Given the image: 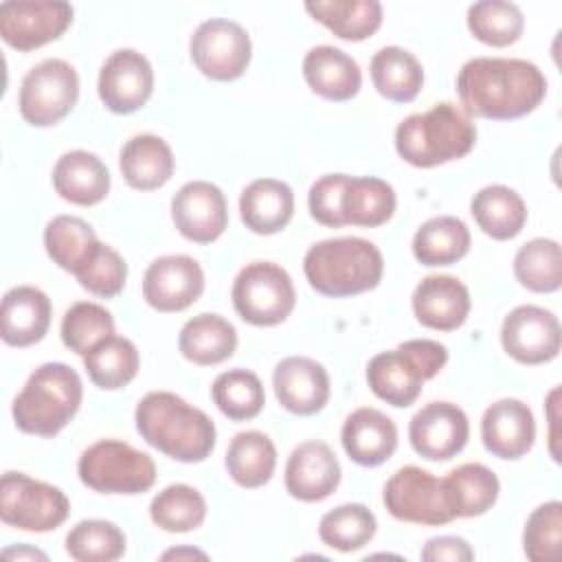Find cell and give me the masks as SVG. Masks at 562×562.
Masks as SVG:
<instances>
[{
    "mask_svg": "<svg viewBox=\"0 0 562 562\" xmlns=\"http://www.w3.org/2000/svg\"><path fill=\"white\" fill-rule=\"evenodd\" d=\"M457 94L470 119L514 121L542 103L547 77L527 59L474 57L457 72Z\"/></svg>",
    "mask_w": 562,
    "mask_h": 562,
    "instance_id": "cell-1",
    "label": "cell"
},
{
    "mask_svg": "<svg viewBox=\"0 0 562 562\" xmlns=\"http://www.w3.org/2000/svg\"><path fill=\"white\" fill-rule=\"evenodd\" d=\"M138 435L180 463H200L211 457L217 430L213 419L171 391H149L134 411Z\"/></svg>",
    "mask_w": 562,
    "mask_h": 562,
    "instance_id": "cell-2",
    "label": "cell"
},
{
    "mask_svg": "<svg viewBox=\"0 0 562 562\" xmlns=\"http://www.w3.org/2000/svg\"><path fill=\"white\" fill-rule=\"evenodd\" d=\"M476 125L454 103L441 101L426 112L400 121L395 127L397 156L419 169L459 160L472 151Z\"/></svg>",
    "mask_w": 562,
    "mask_h": 562,
    "instance_id": "cell-3",
    "label": "cell"
},
{
    "mask_svg": "<svg viewBox=\"0 0 562 562\" xmlns=\"http://www.w3.org/2000/svg\"><path fill=\"white\" fill-rule=\"evenodd\" d=\"M303 272L318 294L342 299L378 288L384 259L380 248L369 239L331 237L307 248Z\"/></svg>",
    "mask_w": 562,
    "mask_h": 562,
    "instance_id": "cell-4",
    "label": "cell"
},
{
    "mask_svg": "<svg viewBox=\"0 0 562 562\" xmlns=\"http://www.w3.org/2000/svg\"><path fill=\"white\" fill-rule=\"evenodd\" d=\"M83 397L79 373L66 362L40 364L15 395L11 413L26 435L55 437L77 415Z\"/></svg>",
    "mask_w": 562,
    "mask_h": 562,
    "instance_id": "cell-5",
    "label": "cell"
},
{
    "mask_svg": "<svg viewBox=\"0 0 562 562\" xmlns=\"http://www.w3.org/2000/svg\"><path fill=\"white\" fill-rule=\"evenodd\" d=\"M446 362V345L430 338H413L373 356L367 364V382L378 400L395 408H408L419 397L424 382L435 378Z\"/></svg>",
    "mask_w": 562,
    "mask_h": 562,
    "instance_id": "cell-6",
    "label": "cell"
},
{
    "mask_svg": "<svg viewBox=\"0 0 562 562\" xmlns=\"http://www.w3.org/2000/svg\"><path fill=\"white\" fill-rule=\"evenodd\" d=\"M79 481L99 494L136 496L154 487L156 463L121 439H99L77 461Z\"/></svg>",
    "mask_w": 562,
    "mask_h": 562,
    "instance_id": "cell-7",
    "label": "cell"
},
{
    "mask_svg": "<svg viewBox=\"0 0 562 562\" xmlns=\"http://www.w3.org/2000/svg\"><path fill=\"white\" fill-rule=\"evenodd\" d=\"M231 299L241 321L255 327H272L292 314L296 290L292 277L279 263L250 261L237 272Z\"/></svg>",
    "mask_w": 562,
    "mask_h": 562,
    "instance_id": "cell-8",
    "label": "cell"
},
{
    "mask_svg": "<svg viewBox=\"0 0 562 562\" xmlns=\"http://www.w3.org/2000/svg\"><path fill=\"white\" fill-rule=\"evenodd\" d=\"M70 514L68 496L24 472H4L0 481V518L7 527L46 533L66 522Z\"/></svg>",
    "mask_w": 562,
    "mask_h": 562,
    "instance_id": "cell-9",
    "label": "cell"
},
{
    "mask_svg": "<svg viewBox=\"0 0 562 562\" xmlns=\"http://www.w3.org/2000/svg\"><path fill=\"white\" fill-rule=\"evenodd\" d=\"M79 99V75L66 59L48 57L22 79L18 108L33 127H50L66 119Z\"/></svg>",
    "mask_w": 562,
    "mask_h": 562,
    "instance_id": "cell-10",
    "label": "cell"
},
{
    "mask_svg": "<svg viewBox=\"0 0 562 562\" xmlns=\"http://www.w3.org/2000/svg\"><path fill=\"white\" fill-rule=\"evenodd\" d=\"M189 53L195 68L213 81L239 79L252 57L248 31L235 20H204L189 40Z\"/></svg>",
    "mask_w": 562,
    "mask_h": 562,
    "instance_id": "cell-11",
    "label": "cell"
},
{
    "mask_svg": "<svg viewBox=\"0 0 562 562\" xmlns=\"http://www.w3.org/2000/svg\"><path fill=\"white\" fill-rule=\"evenodd\" d=\"M382 503L402 522L439 527L454 520L446 505L441 479L417 465H404L386 481Z\"/></svg>",
    "mask_w": 562,
    "mask_h": 562,
    "instance_id": "cell-12",
    "label": "cell"
},
{
    "mask_svg": "<svg viewBox=\"0 0 562 562\" xmlns=\"http://www.w3.org/2000/svg\"><path fill=\"white\" fill-rule=\"evenodd\" d=\"M72 13V4L64 0H7L0 4V35L11 48L26 53L61 37Z\"/></svg>",
    "mask_w": 562,
    "mask_h": 562,
    "instance_id": "cell-13",
    "label": "cell"
},
{
    "mask_svg": "<svg viewBox=\"0 0 562 562\" xmlns=\"http://www.w3.org/2000/svg\"><path fill=\"white\" fill-rule=\"evenodd\" d=\"M501 345L520 364L551 362L562 345L560 321L540 305H518L503 318Z\"/></svg>",
    "mask_w": 562,
    "mask_h": 562,
    "instance_id": "cell-14",
    "label": "cell"
},
{
    "mask_svg": "<svg viewBox=\"0 0 562 562\" xmlns=\"http://www.w3.org/2000/svg\"><path fill=\"white\" fill-rule=\"evenodd\" d=\"M204 292V270L189 255L156 257L143 277L145 303L162 314L182 312Z\"/></svg>",
    "mask_w": 562,
    "mask_h": 562,
    "instance_id": "cell-15",
    "label": "cell"
},
{
    "mask_svg": "<svg viewBox=\"0 0 562 562\" xmlns=\"http://www.w3.org/2000/svg\"><path fill=\"white\" fill-rule=\"evenodd\" d=\"M97 92L101 103L114 114L140 110L154 92V68L149 59L134 48L114 50L99 70Z\"/></svg>",
    "mask_w": 562,
    "mask_h": 562,
    "instance_id": "cell-16",
    "label": "cell"
},
{
    "mask_svg": "<svg viewBox=\"0 0 562 562\" xmlns=\"http://www.w3.org/2000/svg\"><path fill=\"white\" fill-rule=\"evenodd\" d=\"M470 437V422L463 408L452 402H428L408 424L413 450L428 461H448L457 457Z\"/></svg>",
    "mask_w": 562,
    "mask_h": 562,
    "instance_id": "cell-17",
    "label": "cell"
},
{
    "mask_svg": "<svg viewBox=\"0 0 562 562\" xmlns=\"http://www.w3.org/2000/svg\"><path fill=\"white\" fill-rule=\"evenodd\" d=\"M171 220L184 239L211 244L228 226L226 198L209 180L184 182L171 198Z\"/></svg>",
    "mask_w": 562,
    "mask_h": 562,
    "instance_id": "cell-18",
    "label": "cell"
},
{
    "mask_svg": "<svg viewBox=\"0 0 562 562\" xmlns=\"http://www.w3.org/2000/svg\"><path fill=\"white\" fill-rule=\"evenodd\" d=\"M340 463L325 441L299 443L285 463V490L303 503L325 501L340 485Z\"/></svg>",
    "mask_w": 562,
    "mask_h": 562,
    "instance_id": "cell-19",
    "label": "cell"
},
{
    "mask_svg": "<svg viewBox=\"0 0 562 562\" xmlns=\"http://www.w3.org/2000/svg\"><path fill=\"white\" fill-rule=\"evenodd\" d=\"M279 404L301 417L316 415L329 400V375L321 362L307 356L283 358L272 371Z\"/></svg>",
    "mask_w": 562,
    "mask_h": 562,
    "instance_id": "cell-20",
    "label": "cell"
},
{
    "mask_svg": "<svg viewBox=\"0 0 562 562\" xmlns=\"http://www.w3.org/2000/svg\"><path fill=\"white\" fill-rule=\"evenodd\" d=\"M481 439L487 452L498 459H520L536 441V419L531 408L516 397L490 404L481 417Z\"/></svg>",
    "mask_w": 562,
    "mask_h": 562,
    "instance_id": "cell-21",
    "label": "cell"
},
{
    "mask_svg": "<svg viewBox=\"0 0 562 562\" xmlns=\"http://www.w3.org/2000/svg\"><path fill=\"white\" fill-rule=\"evenodd\" d=\"M415 318L437 331L459 329L470 314V292L465 283L450 274L424 277L411 299Z\"/></svg>",
    "mask_w": 562,
    "mask_h": 562,
    "instance_id": "cell-22",
    "label": "cell"
},
{
    "mask_svg": "<svg viewBox=\"0 0 562 562\" xmlns=\"http://www.w3.org/2000/svg\"><path fill=\"white\" fill-rule=\"evenodd\" d=\"M340 441L353 463L375 468L393 457L397 448V426L386 413L362 406L347 415L340 430Z\"/></svg>",
    "mask_w": 562,
    "mask_h": 562,
    "instance_id": "cell-23",
    "label": "cell"
},
{
    "mask_svg": "<svg viewBox=\"0 0 562 562\" xmlns=\"http://www.w3.org/2000/svg\"><path fill=\"white\" fill-rule=\"evenodd\" d=\"M50 299L35 285H15L2 296L0 336L9 347H31L50 327Z\"/></svg>",
    "mask_w": 562,
    "mask_h": 562,
    "instance_id": "cell-24",
    "label": "cell"
},
{
    "mask_svg": "<svg viewBox=\"0 0 562 562\" xmlns=\"http://www.w3.org/2000/svg\"><path fill=\"white\" fill-rule=\"evenodd\" d=\"M303 77L314 94L334 103L353 99L362 86L358 61L329 44L314 46L305 53Z\"/></svg>",
    "mask_w": 562,
    "mask_h": 562,
    "instance_id": "cell-25",
    "label": "cell"
},
{
    "mask_svg": "<svg viewBox=\"0 0 562 562\" xmlns=\"http://www.w3.org/2000/svg\"><path fill=\"white\" fill-rule=\"evenodd\" d=\"M53 187L55 193L70 204L94 206L110 193V171L97 154L72 149L57 158Z\"/></svg>",
    "mask_w": 562,
    "mask_h": 562,
    "instance_id": "cell-26",
    "label": "cell"
},
{
    "mask_svg": "<svg viewBox=\"0 0 562 562\" xmlns=\"http://www.w3.org/2000/svg\"><path fill=\"white\" fill-rule=\"evenodd\" d=\"M239 215L248 231L274 235L283 231L294 215V193L288 182L277 178H257L239 195Z\"/></svg>",
    "mask_w": 562,
    "mask_h": 562,
    "instance_id": "cell-27",
    "label": "cell"
},
{
    "mask_svg": "<svg viewBox=\"0 0 562 562\" xmlns=\"http://www.w3.org/2000/svg\"><path fill=\"white\" fill-rule=\"evenodd\" d=\"M125 182L138 191H154L169 182L176 169L171 147L156 134H134L119 154Z\"/></svg>",
    "mask_w": 562,
    "mask_h": 562,
    "instance_id": "cell-28",
    "label": "cell"
},
{
    "mask_svg": "<svg viewBox=\"0 0 562 562\" xmlns=\"http://www.w3.org/2000/svg\"><path fill=\"white\" fill-rule=\"evenodd\" d=\"M446 505L454 518H474L490 512L498 498V476L483 463H463L441 479Z\"/></svg>",
    "mask_w": 562,
    "mask_h": 562,
    "instance_id": "cell-29",
    "label": "cell"
},
{
    "mask_svg": "<svg viewBox=\"0 0 562 562\" xmlns=\"http://www.w3.org/2000/svg\"><path fill=\"white\" fill-rule=\"evenodd\" d=\"M178 349L193 364H220L235 353L237 329L220 314H198L182 325Z\"/></svg>",
    "mask_w": 562,
    "mask_h": 562,
    "instance_id": "cell-30",
    "label": "cell"
},
{
    "mask_svg": "<svg viewBox=\"0 0 562 562\" xmlns=\"http://www.w3.org/2000/svg\"><path fill=\"white\" fill-rule=\"evenodd\" d=\"M395 189L375 176H349L340 195V215L345 226L375 228L395 213Z\"/></svg>",
    "mask_w": 562,
    "mask_h": 562,
    "instance_id": "cell-31",
    "label": "cell"
},
{
    "mask_svg": "<svg viewBox=\"0 0 562 562\" xmlns=\"http://www.w3.org/2000/svg\"><path fill=\"white\" fill-rule=\"evenodd\" d=\"M476 226L492 239H514L527 224V204L514 189L505 184H487L479 189L470 202Z\"/></svg>",
    "mask_w": 562,
    "mask_h": 562,
    "instance_id": "cell-32",
    "label": "cell"
},
{
    "mask_svg": "<svg viewBox=\"0 0 562 562\" xmlns=\"http://www.w3.org/2000/svg\"><path fill=\"white\" fill-rule=\"evenodd\" d=\"M224 465L239 487H263L274 474L277 448L266 432L241 430L231 439Z\"/></svg>",
    "mask_w": 562,
    "mask_h": 562,
    "instance_id": "cell-33",
    "label": "cell"
},
{
    "mask_svg": "<svg viewBox=\"0 0 562 562\" xmlns=\"http://www.w3.org/2000/svg\"><path fill=\"white\" fill-rule=\"evenodd\" d=\"M94 228L77 215H55L44 228V248L53 263L70 274H79L99 250Z\"/></svg>",
    "mask_w": 562,
    "mask_h": 562,
    "instance_id": "cell-34",
    "label": "cell"
},
{
    "mask_svg": "<svg viewBox=\"0 0 562 562\" xmlns=\"http://www.w3.org/2000/svg\"><path fill=\"white\" fill-rule=\"evenodd\" d=\"M470 228L454 215H437L424 222L413 235V257L422 266H452L470 250Z\"/></svg>",
    "mask_w": 562,
    "mask_h": 562,
    "instance_id": "cell-35",
    "label": "cell"
},
{
    "mask_svg": "<svg viewBox=\"0 0 562 562\" xmlns=\"http://www.w3.org/2000/svg\"><path fill=\"white\" fill-rule=\"evenodd\" d=\"M305 11L347 42H362L382 26L378 0H307Z\"/></svg>",
    "mask_w": 562,
    "mask_h": 562,
    "instance_id": "cell-36",
    "label": "cell"
},
{
    "mask_svg": "<svg viewBox=\"0 0 562 562\" xmlns=\"http://www.w3.org/2000/svg\"><path fill=\"white\" fill-rule=\"evenodd\" d=\"M373 88L393 103H411L424 86L419 59L402 46H384L371 57Z\"/></svg>",
    "mask_w": 562,
    "mask_h": 562,
    "instance_id": "cell-37",
    "label": "cell"
},
{
    "mask_svg": "<svg viewBox=\"0 0 562 562\" xmlns=\"http://www.w3.org/2000/svg\"><path fill=\"white\" fill-rule=\"evenodd\" d=\"M83 367L94 386L119 391L136 378L140 356L130 338L110 336L83 356Z\"/></svg>",
    "mask_w": 562,
    "mask_h": 562,
    "instance_id": "cell-38",
    "label": "cell"
},
{
    "mask_svg": "<svg viewBox=\"0 0 562 562\" xmlns=\"http://www.w3.org/2000/svg\"><path fill=\"white\" fill-rule=\"evenodd\" d=\"M516 281L536 294L558 292L562 285V248L555 239L536 237L514 255Z\"/></svg>",
    "mask_w": 562,
    "mask_h": 562,
    "instance_id": "cell-39",
    "label": "cell"
},
{
    "mask_svg": "<svg viewBox=\"0 0 562 562\" xmlns=\"http://www.w3.org/2000/svg\"><path fill=\"white\" fill-rule=\"evenodd\" d=\"M149 518L167 533H187L202 527L206 518V501L193 485L173 483L151 498Z\"/></svg>",
    "mask_w": 562,
    "mask_h": 562,
    "instance_id": "cell-40",
    "label": "cell"
},
{
    "mask_svg": "<svg viewBox=\"0 0 562 562\" xmlns=\"http://www.w3.org/2000/svg\"><path fill=\"white\" fill-rule=\"evenodd\" d=\"M213 404L233 422H248L257 417L266 404V391L257 373L235 367L222 371L211 386Z\"/></svg>",
    "mask_w": 562,
    "mask_h": 562,
    "instance_id": "cell-41",
    "label": "cell"
},
{
    "mask_svg": "<svg viewBox=\"0 0 562 562\" xmlns=\"http://www.w3.org/2000/svg\"><path fill=\"white\" fill-rule=\"evenodd\" d=\"M378 520L373 512L362 503H345L329 509L318 522V538L340 553L362 549L373 540Z\"/></svg>",
    "mask_w": 562,
    "mask_h": 562,
    "instance_id": "cell-42",
    "label": "cell"
},
{
    "mask_svg": "<svg viewBox=\"0 0 562 562\" xmlns=\"http://www.w3.org/2000/svg\"><path fill=\"white\" fill-rule=\"evenodd\" d=\"M468 29L479 42L503 48L518 42L525 29V18L514 2L481 0L468 9Z\"/></svg>",
    "mask_w": 562,
    "mask_h": 562,
    "instance_id": "cell-43",
    "label": "cell"
},
{
    "mask_svg": "<svg viewBox=\"0 0 562 562\" xmlns=\"http://www.w3.org/2000/svg\"><path fill=\"white\" fill-rule=\"evenodd\" d=\"M66 553L77 562H114L125 553V533L110 520H79L66 533Z\"/></svg>",
    "mask_w": 562,
    "mask_h": 562,
    "instance_id": "cell-44",
    "label": "cell"
},
{
    "mask_svg": "<svg viewBox=\"0 0 562 562\" xmlns=\"http://www.w3.org/2000/svg\"><path fill=\"white\" fill-rule=\"evenodd\" d=\"M59 334L70 351L86 356L99 342L114 336V316L99 303L79 301L66 310Z\"/></svg>",
    "mask_w": 562,
    "mask_h": 562,
    "instance_id": "cell-45",
    "label": "cell"
},
{
    "mask_svg": "<svg viewBox=\"0 0 562 562\" xmlns=\"http://www.w3.org/2000/svg\"><path fill=\"white\" fill-rule=\"evenodd\" d=\"M562 544V503L547 501L538 505L522 529V551L531 562H553Z\"/></svg>",
    "mask_w": 562,
    "mask_h": 562,
    "instance_id": "cell-46",
    "label": "cell"
},
{
    "mask_svg": "<svg viewBox=\"0 0 562 562\" xmlns=\"http://www.w3.org/2000/svg\"><path fill=\"white\" fill-rule=\"evenodd\" d=\"M79 285L99 299H112L123 292L127 279V263L119 250L103 244L88 261V266L75 274Z\"/></svg>",
    "mask_w": 562,
    "mask_h": 562,
    "instance_id": "cell-47",
    "label": "cell"
},
{
    "mask_svg": "<svg viewBox=\"0 0 562 562\" xmlns=\"http://www.w3.org/2000/svg\"><path fill=\"white\" fill-rule=\"evenodd\" d=\"M347 173H327L318 178L307 193V209L310 215L329 228H340L345 226L342 215H340V195L347 182Z\"/></svg>",
    "mask_w": 562,
    "mask_h": 562,
    "instance_id": "cell-48",
    "label": "cell"
},
{
    "mask_svg": "<svg viewBox=\"0 0 562 562\" xmlns=\"http://www.w3.org/2000/svg\"><path fill=\"white\" fill-rule=\"evenodd\" d=\"M422 560L426 562H470L474 560V551L468 540L459 536H437L430 538L422 549Z\"/></svg>",
    "mask_w": 562,
    "mask_h": 562,
    "instance_id": "cell-49",
    "label": "cell"
},
{
    "mask_svg": "<svg viewBox=\"0 0 562 562\" xmlns=\"http://www.w3.org/2000/svg\"><path fill=\"white\" fill-rule=\"evenodd\" d=\"M558 397H560V386H553L551 393L547 395V415H549V426H551L549 452H551L553 461H560V448H558V441H560V435H558Z\"/></svg>",
    "mask_w": 562,
    "mask_h": 562,
    "instance_id": "cell-50",
    "label": "cell"
},
{
    "mask_svg": "<svg viewBox=\"0 0 562 562\" xmlns=\"http://www.w3.org/2000/svg\"><path fill=\"white\" fill-rule=\"evenodd\" d=\"M2 555H4V558H18V560H24V558H31V560H35V558H37V560H46V558H48L44 551L33 549V547H29V544L9 547V549L2 551Z\"/></svg>",
    "mask_w": 562,
    "mask_h": 562,
    "instance_id": "cell-51",
    "label": "cell"
},
{
    "mask_svg": "<svg viewBox=\"0 0 562 562\" xmlns=\"http://www.w3.org/2000/svg\"><path fill=\"white\" fill-rule=\"evenodd\" d=\"M180 560V558H202L206 560V553L204 551H198V549H191V547H178V549H169L162 553V560Z\"/></svg>",
    "mask_w": 562,
    "mask_h": 562,
    "instance_id": "cell-52",
    "label": "cell"
}]
</instances>
